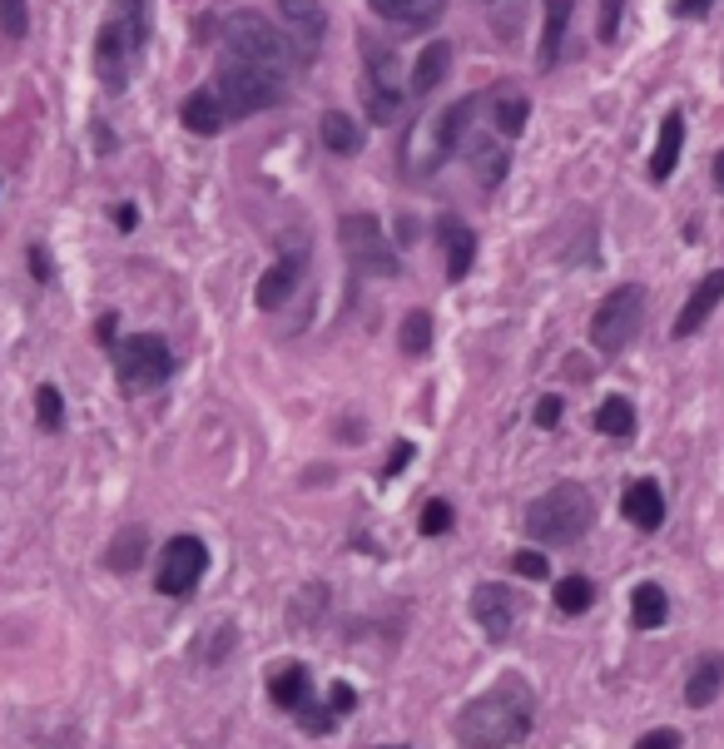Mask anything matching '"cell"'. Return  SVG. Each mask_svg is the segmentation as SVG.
<instances>
[{"label": "cell", "mask_w": 724, "mask_h": 749, "mask_svg": "<svg viewBox=\"0 0 724 749\" xmlns=\"http://www.w3.org/2000/svg\"><path fill=\"white\" fill-rule=\"evenodd\" d=\"M531 725H536V695H531L526 680L506 676L486 695H476L472 705L456 710L452 735L462 749H511L526 740Z\"/></svg>", "instance_id": "obj_1"}, {"label": "cell", "mask_w": 724, "mask_h": 749, "mask_svg": "<svg viewBox=\"0 0 724 749\" xmlns=\"http://www.w3.org/2000/svg\"><path fill=\"white\" fill-rule=\"evenodd\" d=\"M476 104L482 100L466 94V100H452L446 110H432L428 120L412 124V134H408V174L428 179L452 154H462L466 134H472V120H476Z\"/></svg>", "instance_id": "obj_2"}, {"label": "cell", "mask_w": 724, "mask_h": 749, "mask_svg": "<svg viewBox=\"0 0 724 749\" xmlns=\"http://www.w3.org/2000/svg\"><path fill=\"white\" fill-rule=\"evenodd\" d=\"M595 521V501L581 481H556L546 497L531 501L526 511V537L546 541V546H571L591 531Z\"/></svg>", "instance_id": "obj_3"}, {"label": "cell", "mask_w": 724, "mask_h": 749, "mask_svg": "<svg viewBox=\"0 0 724 749\" xmlns=\"http://www.w3.org/2000/svg\"><path fill=\"white\" fill-rule=\"evenodd\" d=\"M223 36H229L233 56L259 66L263 74H273V80H289V74L298 70V46L273 26L269 16H259V10H233Z\"/></svg>", "instance_id": "obj_4"}, {"label": "cell", "mask_w": 724, "mask_h": 749, "mask_svg": "<svg viewBox=\"0 0 724 749\" xmlns=\"http://www.w3.org/2000/svg\"><path fill=\"white\" fill-rule=\"evenodd\" d=\"M645 323V288L641 283H621L601 298V308L591 313V348L615 358V352L631 348V338Z\"/></svg>", "instance_id": "obj_5"}, {"label": "cell", "mask_w": 724, "mask_h": 749, "mask_svg": "<svg viewBox=\"0 0 724 749\" xmlns=\"http://www.w3.org/2000/svg\"><path fill=\"white\" fill-rule=\"evenodd\" d=\"M338 243H343L348 263L358 273H378V278L398 273V253H392L388 233H382V223L372 213H343L338 219Z\"/></svg>", "instance_id": "obj_6"}, {"label": "cell", "mask_w": 724, "mask_h": 749, "mask_svg": "<svg viewBox=\"0 0 724 749\" xmlns=\"http://www.w3.org/2000/svg\"><path fill=\"white\" fill-rule=\"evenodd\" d=\"M279 84L273 74H263L259 66H249V60H233V66L219 70L214 90L223 100V110H229V120H249V114L269 110V104H279Z\"/></svg>", "instance_id": "obj_7"}, {"label": "cell", "mask_w": 724, "mask_h": 749, "mask_svg": "<svg viewBox=\"0 0 724 749\" xmlns=\"http://www.w3.org/2000/svg\"><path fill=\"white\" fill-rule=\"evenodd\" d=\"M209 571V546L199 537H169L154 566V591L179 601V596H194V586Z\"/></svg>", "instance_id": "obj_8"}, {"label": "cell", "mask_w": 724, "mask_h": 749, "mask_svg": "<svg viewBox=\"0 0 724 749\" xmlns=\"http://www.w3.org/2000/svg\"><path fill=\"white\" fill-rule=\"evenodd\" d=\"M114 368H120V382L130 392L140 388H159V382L174 372V352L159 333H134L114 348Z\"/></svg>", "instance_id": "obj_9"}, {"label": "cell", "mask_w": 724, "mask_h": 749, "mask_svg": "<svg viewBox=\"0 0 724 749\" xmlns=\"http://www.w3.org/2000/svg\"><path fill=\"white\" fill-rule=\"evenodd\" d=\"M362 100H368L372 124H392L402 104V80H398V56L368 40V66H362Z\"/></svg>", "instance_id": "obj_10"}, {"label": "cell", "mask_w": 724, "mask_h": 749, "mask_svg": "<svg viewBox=\"0 0 724 749\" xmlns=\"http://www.w3.org/2000/svg\"><path fill=\"white\" fill-rule=\"evenodd\" d=\"M140 60V50H134L130 30L120 26L114 16H104L100 36H94V74H100L110 90H124L130 84V66Z\"/></svg>", "instance_id": "obj_11"}, {"label": "cell", "mask_w": 724, "mask_h": 749, "mask_svg": "<svg viewBox=\"0 0 724 749\" xmlns=\"http://www.w3.org/2000/svg\"><path fill=\"white\" fill-rule=\"evenodd\" d=\"M521 611H526V601H521V596L511 591V586H502V581H486V586H476L472 591V620L482 626L486 640H506L511 626L521 620Z\"/></svg>", "instance_id": "obj_12"}, {"label": "cell", "mask_w": 724, "mask_h": 749, "mask_svg": "<svg viewBox=\"0 0 724 749\" xmlns=\"http://www.w3.org/2000/svg\"><path fill=\"white\" fill-rule=\"evenodd\" d=\"M720 303H724V269H710V273L695 283V293L685 298V308L675 313V328H670V338H675V342H690V338L700 333V328L710 323V313H715Z\"/></svg>", "instance_id": "obj_13"}, {"label": "cell", "mask_w": 724, "mask_h": 749, "mask_svg": "<svg viewBox=\"0 0 724 749\" xmlns=\"http://www.w3.org/2000/svg\"><path fill=\"white\" fill-rule=\"evenodd\" d=\"M621 511H625V521H631V527L660 531V527H665V491H660L651 477L631 481V487H625V497H621Z\"/></svg>", "instance_id": "obj_14"}, {"label": "cell", "mask_w": 724, "mask_h": 749, "mask_svg": "<svg viewBox=\"0 0 724 749\" xmlns=\"http://www.w3.org/2000/svg\"><path fill=\"white\" fill-rule=\"evenodd\" d=\"M436 243L446 249V278L452 283H462L466 273H472V259H476V233L466 229L462 219H436Z\"/></svg>", "instance_id": "obj_15"}, {"label": "cell", "mask_w": 724, "mask_h": 749, "mask_svg": "<svg viewBox=\"0 0 724 749\" xmlns=\"http://www.w3.org/2000/svg\"><path fill=\"white\" fill-rule=\"evenodd\" d=\"M303 283V253H283V259H273V269L259 278V308H283L293 298V288Z\"/></svg>", "instance_id": "obj_16"}, {"label": "cell", "mask_w": 724, "mask_h": 749, "mask_svg": "<svg viewBox=\"0 0 724 749\" xmlns=\"http://www.w3.org/2000/svg\"><path fill=\"white\" fill-rule=\"evenodd\" d=\"M680 149H685V114L670 110L660 120V139H655V154H651V184H665L680 164Z\"/></svg>", "instance_id": "obj_17"}, {"label": "cell", "mask_w": 724, "mask_h": 749, "mask_svg": "<svg viewBox=\"0 0 724 749\" xmlns=\"http://www.w3.org/2000/svg\"><path fill=\"white\" fill-rule=\"evenodd\" d=\"M724 690V656L720 650H705V656L690 666V680H685V705H695V710H705V705H715V695Z\"/></svg>", "instance_id": "obj_18"}, {"label": "cell", "mask_w": 724, "mask_h": 749, "mask_svg": "<svg viewBox=\"0 0 724 749\" xmlns=\"http://www.w3.org/2000/svg\"><path fill=\"white\" fill-rule=\"evenodd\" d=\"M279 16H283V26H289V36H298L303 50H313L328 30V16H323L318 0H279Z\"/></svg>", "instance_id": "obj_19"}, {"label": "cell", "mask_w": 724, "mask_h": 749, "mask_svg": "<svg viewBox=\"0 0 724 749\" xmlns=\"http://www.w3.org/2000/svg\"><path fill=\"white\" fill-rule=\"evenodd\" d=\"M462 154L476 164V174H482V184H486V189H496V184H502V179H506V164H511V154H506V139L466 134Z\"/></svg>", "instance_id": "obj_20"}, {"label": "cell", "mask_w": 724, "mask_h": 749, "mask_svg": "<svg viewBox=\"0 0 724 749\" xmlns=\"http://www.w3.org/2000/svg\"><path fill=\"white\" fill-rule=\"evenodd\" d=\"M546 26H541V46H536V66L551 70L561 60V46H566V26H571V10L576 0H546Z\"/></svg>", "instance_id": "obj_21"}, {"label": "cell", "mask_w": 724, "mask_h": 749, "mask_svg": "<svg viewBox=\"0 0 724 749\" xmlns=\"http://www.w3.org/2000/svg\"><path fill=\"white\" fill-rule=\"evenodd\" d=\"M179 120H184V130H194V134H219L223 124H229V110H223L219 90H194L184 100V110H179Z\"/></svg>", "instance_id": "obj_22"}, {"label": "cell", "mask_w": 724, "mask_h": 749, "mask_svg": "<svg viewBox=\"0 0 724 749\" xmlns=\"http://www.w3.org/2000/svg\"><path fill=\"white\" fill-rule=\"evenodd\" d=\"M446 70H452V46H446V40H432V46H422L418 70H412V94H432L436 84L446 80Z\"/></svg>", "instance_id": "obj_23"}, {"label": "cell", "mask_w": 724, "mask_h": 749, "mask_svg": "<svg viewBox=\"0 0 724 749\" xmlns=\"http://www.w3.org/2000/svg\"><path fill=\"white\" fill-rule=\"evenodd\" d=\"M665 616H670V596H665V586H655V581H641L631 591V620L641 630H655V626H665Z\"/></svg>", "instance_id": "obj_24"}, {"label": "cell", "mask_w": 724, "mask_h": 749, "mask_svg": "<svg viewBox=\"0 0 724 749\" xmlns=\"http://www.w3.org/2000/svg\"><path fill=\"white\" fill-rule=\"evenodd\" d=\"M144 551H149V531L144 527H130V531H120V537H114V546L104 551V561H110V571L130 576V571H140Z\"/></svg>", "instance_id": "obj_25"}, {"label": "cell", "mask_w": 724, "mask_h": 749, "mask_svg": "<svg viewBox=\"0 0 724 749\" xmlns=\"http://www.w3.org/2000/svg\"><path fill=\"white\" fill-rule=\"evenodd\" d=\"M269 700L279 705V710H298V705L308 700V670L303 666H283L269 676Z\"/></svg>", "instance_id": "obj_26"}, {"label": "cell", "mask_w": 724, "mask_h": 749, "mask_svg": "<svg viewBox=\"0 0 724 749\" xmlns=\"http://www.w3.org/2000/svg\"><path fill=\"white\" fill-rule=\"evenodd\" d=\"M318 134H323V144L333 149V154H358L362 149V130L353 124V114H343V110H328Z\"/></svg>", "instance_id": "obj_27"}, {"label": "cell", "mask_w": 724, "mask_h": 749, "mask_svg": "<svg viewBox=\"0 0 724 749\" xmlns=\"http://www.w3.org/2000/svg\"><path fill=\"white\" fill-rule=\"evenodd\" d=\"M595 432H601V437H631L635 432L631 398H605L601 408H595Z\"/></svg>", "instance_id": "obj_28"}, {"label": "cell", "mask_w": 724, "mask_h": 749, "mask_svg": "<svg viewBox=\"0 0 724 749\" xmlns=\"http://www.w3.org/2000/svg\"><path fill=\"white\" fill-rule=\"evenodd\" d=\"M368 6L378 10L382 20H398V26H422V20H428L442 0H368Z\"/></svg>", "instance_id": "obj_29"}, {"label": "cell", "mask_w": 724, "mask_h": 749, "mask_svg": "<svg viewBox=\"0 0 724 749\" xmlns=\"http://www.w3.org/2000/svg\"><path fill=\"white\" fill-rule=\"evenodd\" d=\"M591 601H595L591 576H561V581H556V606L566 616H585V611H591Z\"/></svg>", "instance_id": "obj_30"}, {"label": "cell", "mask_w": 724, "mask_h": 749, "mask_svg": "<svg viewBox=\"0 0 724 749\" xmlns=\"http://www.w3.org/2000/svg\"><path fill=\"white\" fill-rule=\"evenodd\" d=\"M402 352H408V358H422V352L432 348V313L428 308H412L408 318H402Z\"/></svg>", "instance_id": "obj_31"}, {"label": "cell", "mask_w": 724, "mask_h": 749, "mask_svg": "<svg viewBox=\"0 0 724 749\" xmlns=\"http://www.w3.org/2000/svg\"><path fill=\"white\" fill-rule=\"evenodd\" d=\"M526 114H531L526 94H502V100H496V134L516 139L521 130H526Z\"/></svg>", "instance_id": "obj_32"}, {"label": "cell", "mask_w": 724, "mask_h": 749, "mask_svg": "<svg viewBox=\"0 0 724 749\" xmlns=\"http://www.w3.org/2000/svg\"><path fill=\"white\" fill-rule=\"evenodd\" d=\"M293 715H298V725H303L308 735H333V725H338V715L328 710V705H313V700H303Z\"/></svg>", "instance_id": "obj_33"}, {"label": "cell", "mask_w": 724, "mask_h": 749, "mask_svg": "<svg viewBox=\"0 0 724 749\" xmlns=\"http://www.w3.org/2000/svg\"><path fill=\"white\" fill-rule=\"evenodd\" d=\"M36 408H40V427H46V432H60V422H66V402H60V392L50 388H36Z\"/></svg>", "instance_id": "obj_34"}, {"label": "cell", "mask_w": 724, "mask_h": 749, "mask_svg": "<svg viewBox=\"0 0 724 749\" xmlns=\"http://www.w3.org/2000/svg\"><path fill=\"white\" fill-rule=\"evenodd\" d=\"M30 30V6L26 0H0V36L20 40Z\"/></svg>", "instance_id": "obj_35"}, {"label": "cell", "mask_w": 724, "mask_h": 749, "mask_svg": "<svg viewBox=\"0 0 724 749\" xmlns=\"http://www.w3.org/2000/svg\"><path fill=\"white\" fill-rule=\"evenodd\" d=\"M511 571L526 576V581H546V576H551V561H546L541 551H516V556H511Z\"/></svg>", "instance_id": "obj_36"}, {"label": "cell", "mask_w": 724, "mask_h": 749, "mask_svg": "<svg viewBox=\"0 0 724 749\" xmlns=\"http://www.w3.org/2000/svg\"><path fill=\"white\" fill-rule=\"evenodd\" d=\"M446 527H452V507H446L442 497L428 501V511H422V537H442Z\"/></svg>", "instance_id": "obj_37"}, {"label": "cell", "mask_w": 724, "mask_h": 749, "mask_svg": "<svg viewBox=\"0 0 724 749\" xmlns=\"http://www.w3.org/2000/svg\"><path fill=\"white\" fill-rule=\"evenodd\" d=\"M621 16H625V0H601V40L621 36Z\"/></svg>", "instance_id": "obj_38"}, {"label": "cell", "mask_w": 724, "mask_h": 749, "mask_svg": "<svg viewBox=\"0 0 724 749\" xmlns=\"http://www.w3.org/2000/svg\"><path fill=\"white\" fill-rule=\"evenodd\" d=\"M710 10H715V0H670V16H680V20H700Z\"/></svg>", "instance_id": "obj_39"}, {"label": "cell", "mask_w": 724, "mask_h": 749, "mask_svg": "<svg viewBox=\"0 0 724 749\" xmlns=\"http://www.w3.org/2000/svg\"><path fill=\"white\" fill-rule=\"evenodd\" d=\"M328 710H333V715L358 710V690H353V685H333V695H328Z\"/></svg>", "instance_id": "obj_40"}, {"label": "cell", "mask_w": 724, "mask_h": 749, "mask_svg": "<svg viewBox=\"0 0 724 749\" xmlns=\"http://www.w3.org/2000/svg\"><path fill=\"white\" fill-rule=\"evenodd\" d=\"M635 749H680V730H651L635 740Z\"/></svg>", "instance_id": "obj_41"}, {"label": "cell", "mask_w": 724, "mask_h": 749, "mask_svg": "<svg viewBox=\"0 0 724 749\" xmlns=\"http://www.w3.org/2000/svg\"><path fill=\"white\" fill-rule=\"evenodd\" d=\"M556 422H561V398H541L536 402V427H546V432H551Z\"/></svg>", "instance_id": "obj_42"}, {"label": "cell", "mask_w": 724, "mask_h": 749, "mask_svg": "<svg viewBox=\"0 0 724 749\" xmlns=\"http://www.w3.org/2000/svg\"><path fill=\"white\" fill-rule=\"evenodd\" d=\"M408 462H412V442H398V452H392V462L382 467V477H398Z\"/></svg>", "instance_id": "obj_43"}, {"label": "cell", "mask_w": 724, "mask_h": 749, "mask_svg": "<svg viewBox=\"0 0 724 749\" xmlns=\"http://www.w3.org/2000/svg\"><path fill=\"white\" fill-rule=\"evenodd\" d=\"M114 223H120V233H134V229H140V209L120 204V209H114Z\"/></svg>", "instance_id": "obj_44"}, {"label": "cell", "mask_w": 724, "mask_h": 749, "mask_svg": "<svg viewBox=\"0 0 724 749\" xmlns=\"http://www.w3.org/2000/svg\"><path fill=\"white\" fill-rule=\"evenodd\" d=\"M30 273H36L40 283H50V259H46V249H30Z\"/></svg>", "instance_id": "obj_45"}, {"label": "cell", "mask_w": 724, "mask_h": 749, "mask_svg": "<svg viewBox=\"0 0 724 749\" xmlns=\"http://www.w3.org/2000/svg\"><path fill=\"white\" fill-rule=\"evenodd\" d=\"M114 328H120V323H114V313H104L100 323H94V333H100V342H114Z\"/></svg>", "instance_id": "obj_46"}, {"label": "cell", "mask_w": 724, "mask_h": 749, "mask_svg": "<svg viewBox=\"0 0 724 749\" xmlns=\"http://www.w3.org/2000/svg\"><path fill=\"white\" fill-rule=\"evenodd\" d=\"M715 189H720V194H724V149H720V154H715Z\"/></svg>", "instance_id": "obj_47"}, {"label": "cell", "mask_w": 724, "mask_h": 749, "mask_svg": "<svg viewBox=\"0 0 724 749\" xmlns=\"http://www.w3.org/2000/svg\"><path fill=\"white\" fill-rule=\"evenodd\" d=\"M372 749H402V745H372Z\"/></svg>", "instance_id": "obj_48"}]
</instances>
